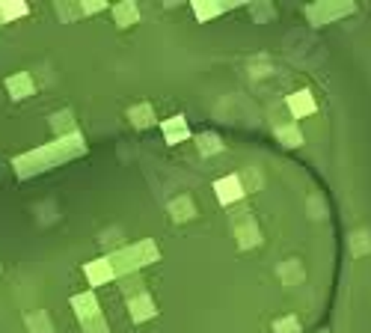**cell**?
<instances>
[{"instance_id":"cell-3","label":"cell","mask_w":371,"mask_h":333,"mask_svg":"<svg viewBox=\"0 0 371 333\" xmlns=\"http://www.w3.org/2000/svg\"><path fill=\"white\" fill-rule=\"evenodd\" d=\"M6 90H9L15 98H24L27 92H33V80L21 72V75H15V78H9V80H6Z\"/></svg>"},{"instance_id":"cell-1","label":"cell","mask_w":371,"mask_h":333,"mask_svg":"<svg viewBox=\"0 0 371 333\" xmlns=\"http://www.w3.org/2000/svg\"><path fill=\"white\" fill-rule=\"evenodd\" d=\"M163 134H166V140H184L188 137V125H184V116H173V120H166L163 122Z\"/></svg>"},{"instance_id":"cell-4","label":"cell","mask_w":371,"mask_h":333,"mask_svg":"<svg viewBox=\"0 0 371 333\" xmlns=\"http://www.w3.org/2000/svg\"><path fill=\"white\" fill-rule=\"evenodd\" d=\"M309 98H312V95H309V90H303V92H297V95H291V98H289V105H291V110H294V113H309V110H315V105L309 102Z\"/></svg>"},{"instance_id":"cell-2","label":"cell","mask_w":371,"mask_h":333,"mask_svg":"<svg viewBox=\"0 0 371 333\" xmlns=\"http://www.w3.org/2000/svg\"><path fill=\"white\" fill-rule=\"evenodd\" d=\"M217 196H220V203H235V199H241V188L235 179H226V181H217Z\"/></svg>"}]
</instances>
